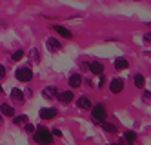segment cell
<instances>
[{
  "label": "cell",
  "instance_id": "obj_20",
  "mask_svg": "<svg viewBox=\"0 0 151 145\" xmlns=\"http://www.w3.org/2000/svg\"><path fill=\"white\" fill-rule=\"evenodd\" d=\"M124 140H126L127 143H133V141L137 140V132H133V131H126V132H124Z\"/></svg>",
  "mask_w": 151,
  "mask_h": 145
},
{
  "label": "cell",
  "instance_id": "obj_17",
  "mask_svg": "<svg viewBox=\"0 0 151 145\" xmlns=\"http://www.w3.org/2000/svg\"><path fill=\"white\" fill-rule=\"evenodd\" d=\"M27 54H29V60H31V62H35V64H38V62H40V51H38L37 47L29 49V53H27Z\"/></svg>",
  "mask_w": 151,
  "mask_h": 145
},
{
  "label": "cell",
  "instance_id": "obj_19",
  "mask_svg": "<svg viewBox=\"0 0 151 145\" xmlns=\"http://www.w3.org/2000/svg\"><path fill=\"white\" fill-rule=\"evenodd\" d=\"M102 129L106 132H109V134H115V132H116V127L113 124H109V121H102Z\"/></svg>",
  "mask_w": 151,
  "mask_h": 145
},
{
  "label": "cell",
  "instance_id": "obj_5",
  "mask_svg": "<svg viewBox=\"0 0 151 145\" xmlns=\"http://www.w3.org/2000/svg\"><path fill=\"white\" fill-rule=\"evenodd\" d=\"M40 118L42 120H53V118H55L58 113H57V109L55 107H44V109H40Z\"/></svg>",
  "mask_w": 151,
  "mask_h": 145
},
{
  "label": "cell",
  "instance_id": "obj_1",
  "mask_svg": "<svg viewBox=\"0 0 151 145\" xmlns=\"http://www.w3.org/2000/svg\"><path fill=\"white\" fill-rule=\"evenodd\" d=\"M33 136H35V141L40 143V145H53V138H55L53 132H51V129H46V127L35 129Z\"/></svg>",
  "mask_w": 151,
  "mask_h": 145
},
{
  "label": "cell",
  "instance_id": "obj_3",
  "mask_svg": "<svg viewBox=\"0 0 151 145\" xmlns=\"http://www.w3.org/2000/svg\"><path fill=\"white\" fill-rule=\"evenodd\" d=\"M15 76L18 82H31L33 80V71H31L29 67H20L15 71Z\"/></svg>",
  "mask_w": 151,
  "mask_h": 145
},
{
  "label": "cell",
  "instance_id": "obj_25",
  "mask_svg": "<svg viewBox=\"0 0 151 145\" xmlns=\"http://www.w3.org/2000/svg\"><path fill=\"white\" fill-rule=\"evenodd\" d=\"M51 132H53V136H57V138H60V136H62V131H60V129H57V127H55V129H51Z\"/></svg>",
  "mask_w": 151,
  "mask_h": 145
},
{
  "label": "cell",
  "instance_id": "obj_23",
  "mask_svg": "<svg viewBox=\"0 0 151 145\" xmlns=\"http://www.w3.org/2000/svg\"><path fill=\"white\" fill-rule=\"evenodd\" d=\"M26 132H29V134H33V132H35V125L26 124Z\"/></svg>",
  "mask_w": 151,
  "mask_h": 145
},
{
  "label": "cell",
  "instance_id": "obj_18",
  "mask_svg": "<svg viewBox=\"0 0 151 145\" xmlns=\"http://www.w3.org/2000/svg\"><path fill=\"white\" fill-rule=\"evenodd\" d=\"M13 124H15V125H26V124H27V116H26V114L13 116Z\"/></svg>",
  "mask_w": 151,
  "mask_h": 145
},
{
  "label": "cell",
  "instance_id": "obj_29",
  "mask_svg": "<svg viewBox=\"0 0 151 145\" xmlns=\"http://www.w3.org/2000/svg\"><path fill=\"white\" fill-rule=\"evenodd\" d=\"M2 118H4V116H2V114H0V125H2Z\"/></svg>",
  "mask_w": 151,
  "mask_h": 145
},
{
  "label": "cell",
  "instance_id": "obj_8",
  "mask_svg": "<svg viewBox=\"0 0 151 145\" xmlns=\"http://www.w3.org/2000/svg\"><path fill=\"white\" fill-rule=\"evenodd\" d=\"M11 100H13L15 104H18V105H22V104H24V93L20 91L18 87H15L13 91H11Z\"/></svg>",
  "mask_w": 151,
  "mask_h": 145
},
{
  "label": "cell",
  "instance_id": "obj_15",
  "mask_svg": "<svg viewBox=\"0 0 151 145\" xmlns=\"http://www.w3.org/2000/svg\"><path fill=\"white\" fill-rule=\"evenodd\" d=\"M127 65H129V62H127L126 58H116V60H115V69H116V71L127 69Z\"/></svg>",
  "mask_w": 151,
  "mask_h": 145
},
{
  "label": "cell",
  "instance_id": "obj_13",
  "mask_svg": "<svg viewBox=\"0 0 151 145\" xmlns=\"http://www.w3.org/2000/svg\"><path fill=\"white\" fill-rule=\"evenodd\" d=\"M77 105H78L80 109H86V111H88V109H91V107H93V104H91V100H89L88 96H80V98H78V102H77Z\"/></svg>",
  "mask_w": 151,
  "mask_h": 145
},
{
  "label": "cell",
  "instance_id": "obj_9",
  "mask_svg": "<svg viewBox=\"0 0 151 145\" xmlns=\"http://www.w3.org/2000/svg\"><path fill=\"white\" fill-rule=\"evenodd\" d=\"M89 73H93L95 76H99V74H102L104 73V65L100 64V62H89Z\"/></svg>",
  "mask_w": 151,
  "mask_h": 145
},
{
  "label": "cell",
  "instance_id": "obj_7",
  "mask_svg": "<svg viewBox=\"0 0 151 145\" xmlns=\"http://www.w3.org/2000/svg\"><path fill=\"white\" fill-rule=\"evenodd\" d=\"M58 100H60V104H62V105H68V104H71L73 100H75V96H73V91H64V93H60V94H58Z\"/></svg>",
  "mask_w": 151,
  "mask_h": 145
},
{
  "label": "cell",
  "instance_id": "obj_24",
  "mask_svg": "<svg viewBox=\"0 0 151 145\" xmlns=\"http://www.w3.org/2000/svg\"><path fill=\"white\" fill-rule=\"evenodd\" d=\"M106 84V76H104V73L102 74H99V87H102Z\"/></svg>",
  "mask_w": 151,
  "mask_h": 145
},
{
  "label": "cell",
  "instance_id": "obj_10",
  "mask_svg": "<svg viewBox=\"0 0 151 145\" xmlns=\"http://www.w3.org/2000/svg\"><path fill=\"white\" fill-rule=\"evenodd\" d=\"M42 96L44 98H55V96H58V89L55 87V85H49V87H44V91H42Z\"/></svg>",
  "mask_w": 151,
  "mask_h": 145
},
{
  "label": "cell",
  "instance_id": "obj_16",
  "mask_svg": "<svg viewBox=\"0 0 151 145\" xmlns=\"http://www.w3.org/2000/svg\"><path fill=\"white\" fill-rule=\"evenodd\" d=\"M133 84H135V87H138V89H142V87L146 85V80H144V76L140 74V73H137V74L133 76Z\"/></svg>",
  "mask_w": 151,
  "mask_h": 145
},
{
  "label": "cell",
  "instance_id": "obj_26",
  "mask_svg": "<svg viewBox=\"0 0 151 145\" xmlns=\"http://www.w3.org/2000/svg\"><path fill=\"white\" fill-rule=\"evenodd\" d=\"M2 78H6V67L0 65V80H2Z\"/></svg>",
  "mask_w": 151,
  "mask_h": 145
},
{
  "label": "cell",
  "instance_id": "obj_6",
  "mask_svg": "<svg viewBox=\"0 0 151 145\" xmlns=\"http://www.w3.org/2000/svg\"><path fill=\"white\" fill-rule=\"evenodd\" d=\"M46 47H47V51H51V53H57V51H60V49H62V44H60L57 38L49 36V38L46 40Z\"/></svg>",
  "mask_w": 151,
  "mask_h": 145
},
{
  "label": "cell",
  "instance_id": "obj_12",
  "mask_svg": "<svg viewBox=\"0 0 151 145\" xmlns=\"http://www.w3.org/2000/svg\"><path fill=\"white\" fill-rule=\"evenodd\" d=\"M82 76L78 74V73H75V74H71L69 76V87H73V89H77V87H80L82 85Z\"/></svg>",
  "mask_w": 151,
  "mask_h": 145
},
{
  "label": "cell",
  "instance_id": "obj_2",
  "mask_svg": "<svg viewBox=\"0 0 151 145\" xmlns=\"http://www.w3.org/2000/svg\"><path fill=\"white\" fill-rule=\"evenodd\" d=\"M91 118L95 120V121H106V118H107V113H106V109H104V105H95V107H91Z\"/></svg>",
  "mask_w": 151,
  "mask_h": 145
},
{
  "label": "cell",
  "instance_id": "obj_11",
  "mask_svg": "<svg viewBox=\"0 0 151 145\" xmlns=\"http://www.w3.org/2000/svg\"><path fill=\"white\" fill-rule=\"evenodd\" d=\"M0 114L6 116V118H13L15 116V109L11 105H7V104H2L0 105Z\"/></svg>",
  "mask_w": 151,
  "mask_h": 145
},
{
  "label": "cell",
  "instance_id": "obj_30",
  "mask_svg": "<svg viewBox=\"0 0 151 145\" xmlns=\"http://www.w3.org/2000/svg\"><path fill=\"white\" fill-rule=\"evenodd\" d=\"M2 91H4V89H2V85H0V93H2Z\"/></svg>",
  "mask_w": 151,
  "mask_h": 145
},
{
  "label": "cell",
  "instance_id": "obj_28",
  "mask_svg": "<svg viewBox=\"0 0 151 145\" xmlns=\"http://www.w3.org/2000/svg\"><path fill=\"white\" fill-rule=\"evenodd\" d=\"M0 27H2V29H4V27H7V24H6L4 20H0Z\"/></svg>",
  "mask_w": 151,
  "mask_h": 145
},
{
  "label": "cell",
  "instance_id": "obj_22",
  "mask_svg": "<svg viewBox=\"0 0 151 145\" xmlns=\"http://www.w3.org/2000/svg\"><path fill=\"white\" fill-rule=\"evenodd\" d=\"M142 102H144V104H151V93H149V91L142 93Z\"/></svg>",
  "mask_w": 151,
  "mask_h": 145
},
{
  "label": "cell",
  "instance_id": "obj_4",
  "mask_svg": "<svg viewBox=\"0 0 151 145\" xmlns=\"http://www.w3.org/2000/svg\"><path fill=\"white\" fill-rule=\"evenodd\" d=\"M124 87H126V82L122 80V78H113V80L109 82V91H111L113 94L122 93V91H124Z\"/></svg>",
  "mask_w": 151,
  "mask_h": 145
},
{
  "label": "cell",
  "instance_id": "obj_21",
  "mask_svg": "<svg viewBox=\"0 0 151 145\" xmlns=\"http://www.w3.org/2000/svg\"><path fill=\"white\" fill-rule=\"evenodd\" d=\"M22 58H24V51L18 49V51L13 53V58H11V60H13V62H18V60H22Z\"/></svg>",
  "mask_w": 151,
  "mask_h": 145
},
{
  "label": "cell",
  "instance_id": "obj_27",
  "mask_svg": "<svg viewBox=\"0 0 151 145\" xmlns=\"http://www.w3.org/2000/svg\"><path fill=\"white\" fill-rule=\"evenodd\" d=\"M144 42H151V33H146L144 35Z\"/></svg>",
  "mask_w": 151,
  "mask_h": 145
},
{
  "label": "cell",
  "instance_id": "obj_32",
  "mask_svg": "<svg viewBox=\"0 0 151 145\" xmlns=\"http://www.w3.org/2000/svg\"><path fill=\"white\" fill-rule=\"evenodd\" d=\"M137 2H138V0H137Z\"/></svg>",
  "mask_w": 151,
  "mask_h": 145
},
{
  "label": "cell",
  "instance_id": "obj_14",
  "mask_svg": "<svg viewBox=\"0 0 151 145\" xmlns=\"http://www.w3.org/2000/svg\"><path fill=\"white\" fill-rule=\"evenodd\" d=\"M53 29H55V31L58 33L60 36H64V38H73V33H71L69 29H66V27H64V26H55V27H53Z\"/></svg>",
  "mask_w": 151,
  "mask_h": 145
},
{
  "label": "cell",
  "instance_id": "obj_31",
  "mask_svg": "<svg viewBox=\"0 0 151 145\" xmlns=\"http://www.w3.org/2000/svg\"><path fill=\"white\" fill-rule=\"evenodd\" d=\"M107 145H115V143H107Z\"/></svg>",
  "mask_w": 151,
  "mask_h": 145
}]
</instances>
